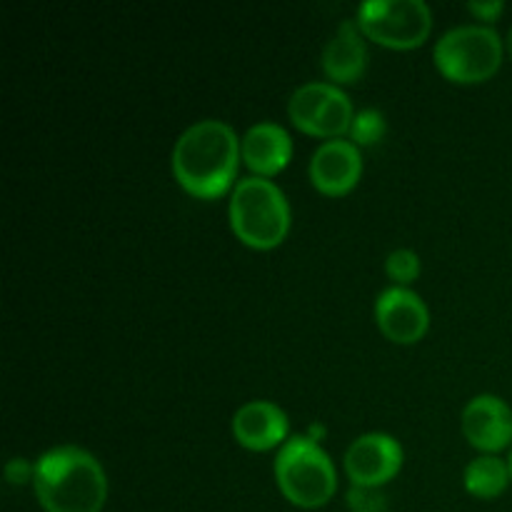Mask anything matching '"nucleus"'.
<instances>
[{
    "label": "nucleus",
    "mask_w": 512,
    "mask_h": 512,
    "mask_svg": "<svg viewBox=\"0 0 512 512\" xmlns=\"http://www.w3.org/2000/svg\"><path fill=\"white\" fill-rule=\"evenodd\" d=\"M240 138L225 120L203 118L178 135L170 155L173 175L195 198H218L235 185Z\"/></svg>",
    "instance_id": "1"
},
{
    "label": "nucleus",
    "mask_w": 512,
    "mask_h": 512,
    "mask_svg": "<svg viewBox=\"0 0 512 512\" xmlns=\"http://www.w3.org/2000/svg\"><path fill=\"white\" fill-rule=\"evenodd\" d=\"M33 490L45 512H100L108 500V475L80 445H55L35 460Z\"/></svg>",
    "instance_id": "2"
},
{
    "label": "nucleus",
    "mask_w": 512,
    "mask_h": 512,
    "mask_svg": "<svg viewBox=\"0 0 512 512\" xmlns=\"http://www.w3.org/2000/svg\"><path fill=\"white\" fill-rule=\"evenodd\" d=\"M228 218L240 243L255 250H270L288 235L290 203L280 185L270 178L245 175L233 185Z\"/></svg>",
    "instance_id": "3"
},
{
    "label": "nucleus",
    "mask_w": 512,
    "mask_h": 512,
    "mask_svg": "<svg viewBox=\"0 0 512 512\" xmlns=\"http://www.w3.org/2000/svg\"><path fill=\"white\" fill-rule=\"evenodd\" d=\"M275 483L293 505L323 508L338 490V473L323 445L310 435H293L275 455Z\"/></svg>",
    "instance_id": "4"
},
{
    "label": "nucleus",
    "mask_w": 512,
    "mask_h": 512,
    "mask_svg": "<svg viewBox=\"0 0 512 512\" xmlns=\"http://www.w3.org/2000/svg\"><path fill=\"white\" fill-rule=\"evenodd\" d=\"M505 40L493 25H453L433 48L435 68L455 83H480L498 73L503 63Z\"/></svg>",
    "instance_id": "5"
},
{
    "label": "nucleus",
    "mask_w": 512,
    "mask_h": 512,
    "mask_svg": "<svg viewBox=\"0 0 512 512\" xmlns=\"http://www.w3.org/2000/svg\"><path fill=\"white\" fill-rule=\"evenodd\" d=\"M355 23L368 40L405 50L425 43L433 13L425 0H365L355 10Z\"/></svg>",
    "instance_id": "6"
},
{
    "label": "nucleus",
    "mask_w": 512,
    "mask_h": 512,
    "mask_svg": "<svg viewBox=\"0 0 512 512\" xmlns=\"http://www.w3.org/2000/svg\"><path fill=\"white\" fill-rule=\"evenodd\" d=\"M288 115L303 133L333 140L350 133L355 110L350 95L340 85L330 80H310L290 93Z\"/></svg>",
    "instance_id": "7"
},
{
    "label": "nucleus",
    "mask_w": 512,
    "mask_h": 512,
    "mask_svg": "<svg viewBox=\"0 0 512 512\" xmlns=\"http://www.w3.org/2000/svg\"><path fill=\"white\" fill-rule=\"evenodd\" d=\"M403 445L390 433H365L345 450V473L358 488H380L403 468Z\"/></svg>",
    "instance_id": "8"
},
{
    "label": "nucleus",
    "mask_w": 512,
    "mask_h": 512,
    "mask_svg": "<svg viewBox=\"0 0 512 512\" xmlns=\"http://www.w3.org/2000/svg\"><path fill=\"white\" fill-rule=\"evenodd\" d=\"M375 323L393 343L413 345L428 333L430 310L408 285H390L375 298Z\"/></svg>",
    "instance_id": "9"
},
{
    "label": "nucleus",
    "mask_w": 512,
    "mask_h": 512,
    "mask_svg": "<svg viewBox=\"0 0 512 512\" xmlns=\"http://www.w3.org/2000/svg\"><path fill=\"white\" fill-rule=\"evenodd\" d=\"M310 180L325 195H345L363 175V155L348 138L323 140L310 155Z\"/></svg>",
    "instance_id": "10"
},
{
    "label": "nucleus",
    "mask_w": 512,
    "mask_h": 512,
    "mask_svg": "<svg viewBox=\"0 0 512 512\" xmlns=\"http://www.w3.org/2000/svg\"><path fill=\"white\" fill-rule=\"evenodd\" d=\"M465 440L483 453H498L512 443V408L503 398L480 393L460 413Z\"/></svg>",
    "instance_id": "11"
},
{
    "label": "nucleus",
    "mask_w": 512,
    "mask_h": 512,
    "mask_svg": "<svg viewBox=\"0 0 512 512\" xmlns=\"http://www.w3.org/2000/svg\"><path fill=\"white\" fill-rule=\"evenodd\" d=\"M233 435L243 448L270 450L288 440L290 420L273 400H248L233 415Z\"/></svg>",
    "instance_id": "12"
},
{
    "label": "nucleus",
    "mask_w": 512,
    "mask_h": 512,
    "mask_svg": "<svg viewBox=\"0 0 512 512\" xmlns=\"http://www.w3.org/2000/svg\"><path fill=\"white\" fill-rule=\"evenodd\" d=\"M320 65H323L330 83L335 85L355 83L365 73V68H368V43H365V35L360 25L355 23V18L340 20L335 33L325 40Z\"/></svg>",
    "instance_id": "13"
},
{
    "label": "nucleus",
    "mask_w": 512,
    "mask_h": 512,
    "mask_svg": "<svg viewBox=\"0 0 512 512\" xmlns=\"http://www.w3.org/2000/svg\"><path fill=\"white\" fill-rule=\"evenodd\" d=\"M240 158L253 170V175L270 178L293 158V138L275 120H260L250 125L240 138Z\"/></svg>",
    "instance_id": "14"
},
{
    "label": "nucleus",
    "mask_w": 512,
    "mask_h": 512,
    "mask_svg": "<svg viewBox=\"0 0 512 512\" xmlns=\"http://www.w3.org/2000/svg\"><path fill=\"white\" fill-rule=\"evenodd\" d=\"M463 483H465V490H468L470 495H475V498L480 500L498 498V495H503L505 488L512 483L510 463L493 453L478 455V458H473L468 465H465Z\"/></svg>",
    "instance_id": "15"
},
{
    "label": "nucleus",
    "mask_w": 512,
    "mask_h": 512,
    "mask_svg": "<svg viewBox=\"0 0 512 512\" xmlns=\"http://www.w3.org/2000/svg\"><path fill=\"white\" fill-rule=\"evenodd\" d=\"M385 130H388V120L380 113L378 108H363L355 113L353 125H350V140L355 145H373L378 140H383Z\"/></svg>",
    "instance_id": "16"
},
{
    "label": "nucleus",
    "mask_w": 512,
    "mask_h": 512,
    "mask_svg": "<svg viewBox=\"0 0 512 512\" xmlns=\"http://www.w3.org/2000/svg\"><path fill=\"white\" fill-rule=\"evenodd\" d=\"M385 273L395 280V285L413 283L420 275V255L413 248H395L385 258Z\"/></svg>",
    "instance_id": "17"
},
{
    "label": "nucleus",
    "mask_w": 512,
    "mask_h": 512,
    "mask_svg": "<svg viewBox=\"0 0 512 512\" xmlns=\"http://www.w3.org/2000/svg\"><path fill=\"white\" fill-rule=\"evenodd\" d=\"M375 490L378 488H358V485H353V490H350V505H353L355 512H378L383 508V498H378L375 495Z\"/></svg>",
    "instance_id": "18"
},
{
    "label": "nucleus",
    "mask_w": 512,
    "mask_h": 512,
    "mask_svg": "<svg viewBox=\"0 0 512 512\" xmlns=\"http://www.w3.org/2000/svg\"><path fill=\"white\" fill-rule=\"evenodd\" d=\"M35 475V463H28L25 458H10L8 465H5V480L13 485L33 483Z\"/></svg>",
    "instance_id": "19"
},
{
    "label": "nucleus",
    "mask_w": 512,
    "mask_h": 512,
    "mask_svg": "<svg viewBox=\"0 0 512 512\" xmlns=\"http://www.w3.org/2000/svg\"><path fill=\"white\" fill-rule=\"evenodd\" d=\"M468 10L473 15H478L480 20H495L498 15H503L505 10V3L503 0H470L468 3Z\"/></svg>",
    "instance_id": "20"
},
{
    "label": "nucleus",
    "mask_w": 512,
    "mask_h": 512,
    "mask_svg": "<svg viewBox=\"0 0 512 512\" xmlns=\"http://www.w3.org/2000/svg\"><path fill=\"white\" fill-rule=\"evenodd\" d=\"M505 50H508V53H510V58H512V25H510L508 35H505Z\"/></svg>",
    "instance_id": "21"
},
{
    "label": "nucleus",
    "mask_w": 512,
    "mask_h": 512,
    "mask_svg": "<svg viewBox=\"0 0 512 512\" xmlns=\"http://www.w3.org/2000/svg\"><path fill=\"white\" fill-rule=\"evenodd\" d=\"M508 463H510V475H512V450H510V458H508Z\"/></svg>",
    "instance_id": "22"
}]
</instances>
